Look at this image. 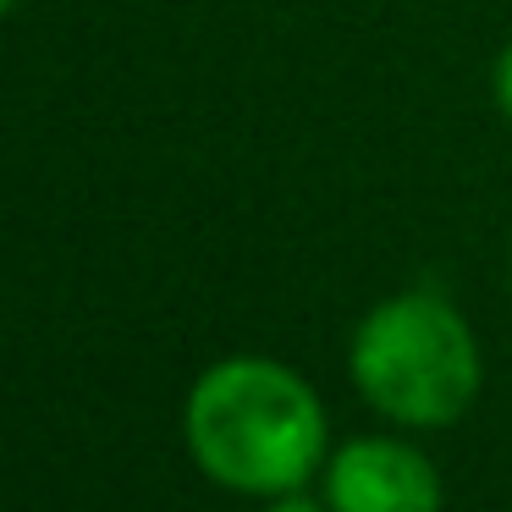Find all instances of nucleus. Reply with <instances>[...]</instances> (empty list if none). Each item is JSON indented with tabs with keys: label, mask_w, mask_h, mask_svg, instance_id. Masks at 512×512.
<instances>
[{
	"label": "nucleus",
	"mask_w": 512,
	"mask_h": 512,
	"mask_svg": "<svg viewBox=\"0 0 512 512\" xmlns=\"http://www.w3.org/2000/svg\"><path fill=\"white\" fill-rule=\"evenodd\" d=\"M182 441L215 485L270 501L325 468V408L276 358H221L193 380Z\"/></svg>",
	"instance_id": "obj_1"
},
{
	"label": "nucleus",
	"mask_w": 512,
	"mask_h": 512,
	"mask_svg": "<svg viewBox=\"0 0 512 512\" xmlns=\"http://www.w3.org/2000/svg\"><path fill=\"white\" fill-rule=\"evenodd\" d=\"M347 369L358 397L408 430H446L479 397V342L435 287L375 303L353 331Z\"/></svg>",
	"instance_id": "obj_2"
},
{
	"label": "nucleus",
	"mask_w": 512,
	"mask_h": 512,
	"mask_svg": "<svg viewBox=\"0 0 512 512\" xmlns=\"http://www.w3.org/2000/svg\"><path fill=\"white\" fill-rule=\"evenodd\" d=\"M331 512H441V474L424 452L391 435H358L325 463Z\"/></svg>",
	"instance_id": "obj_3"
},
{
	"label": "nucleus",
	"mask_w": 512,
	"mask_h": 512,
	"mask_svg": "<svg viewBox=\"0 0 512 512\" xmlns=\"http://www.w3.org/2000/svg\"><path fill=\"white\" fill-rule=\"evenodd\" d=\"M265 512H331V507L314 501V496H303V490H287V496H270Z\"/></svg>",
	"instance_id": "obj_4"
},
{
	"label": "nucleus",
	"mask_w": 512,
	"mask_h": 512,
	"mask_svg": "<svg viewBox=\"0 0 512 512\" xmlns=\"http://www.w3.org/2000/svg\"><path fill=\"white\" fill-rule=\"evenodd\" d=\"M496 105L507 111V122H512V45L501 50V61H496Z\"/></svg>",
	"instance_id": "obj_5"
},
{
	"label": "nucleus",
	"mask_w": 512,
	"mask_h": 512,
	"mask_svg": "<svg viewBox=\"0 0 512 512\" xmlns=\"http://www.w3.org/2000/svg\"><path fill=\"white\" fill-rule=\"evenodd\" d=\"M17 6H23V0H0V17H12Z\"/></svg>",
	"instance_id": "obj_6"
}]
</instances>
